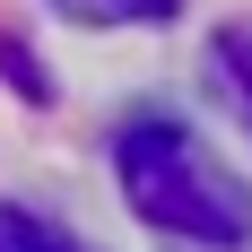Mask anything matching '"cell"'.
Listing matches in <instances>:
<instances>
[{
  "label": "cell",
  "instance_id": "obj_1",
  "mask_svg": "<svg viewBox=\"0 0 252 252\" xmlns=\"http://www.w3.org/2000/svg\"><path fill=\"white\" fill-rule=\"evenodd\" d=\"M113 183H122L130 218L157 226L165 244H191V252H244L252 244V183L174 113H139L113 139Z\"/></svg>",
  "mask_w": 252,
  "mask_h": 252
},
{
  "label": "cell",
  "instance_id": "obj_4",
  "mask_svg": "<svg viewBox=\"0 0 252 252\" xmlns=\"http://www.w3.org/2000/svg\"><path fill=\"white\" fill-rule=\"evenodd\" d=\"M70 26H165L183 0H52Z\"/></svg>",
  "mask_w": 252,
  "mask_h": 252
},
{
  "label": "cell",
  "instance_id": "obj_2",
  "mask_svg": "<svg viewBox=\"0 0 252 252\" xmlns=\"http://www.w3.org/2000/svg\"><path fill=\"white\" fill-rule=\"evenodd\" d=\"M209 78H218V96L244 113V130H252V18H235V26H218L209 35Z\"/></svg>",
  "mask_w": 252,
  "mask_h": 252
},
{
  "label": "cell",
  "instance_id": "obj_3",
  "mask_svg": "<svg viewBox=\"0 0 252 252\" xmlns=\"http://www.w3.org/2000/svg\"><path fill=\"white\" fill-rule=\"evenodd\" d=\"M0 252H96V244H78L61 218H35V209L0 200Z\"/></svg>",
  "mask_w": 252,
  "mask_h": 252
}]
</instances>
